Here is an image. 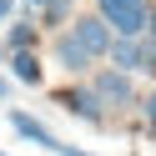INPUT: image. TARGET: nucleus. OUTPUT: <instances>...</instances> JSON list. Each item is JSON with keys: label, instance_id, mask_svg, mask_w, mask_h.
Instances as JSON below:
<instances>
[{"label": "nucleus", "instance_id": "10", "mask_svg": "<svg viewBox=\"0 0 156 156\" xmlns=\"http://www.w3.org/2000/svg\"><path fill=\"white\" fill-rule=\"evenodd\" d=\"M30 35H35V30H30V25L20 20V25H15L10 35H5V45H10V51H25V45H30Z\"/></svg>", "mask_w": 156, "mask_h": 156}, {"label": "nucleus", "instance_id": "2", "mask_svg": "<svg viewBox=\"0 0 156 156\" xmlns=\"http://www.w3.org/2000/svg\"><path fill=\"white\" fill-rule=\"evenodd\" d=\"M71 35H76V45H81L86 55H106L111 51V25H106L101 15H81V20L71 25Z\"/></svg>", "mask_w": 156, "mask_h": 156}, {"label": "nucleus", "instance_id": "9", "mask_svg": "<svg viewBox=\"0 0 156 156\" xmlns=\"http://www.w3.org/2000/svg\"><path fill=\"white\" fill-rule=\"evenodd\" d=\"M30 5H41V10H45V20H66V10H71V0H30Z\"/></svg>", "mask_w": 156, "mask_h": 156}, {"label": "nucleus", "instance_id": "1", "mask_svg": "<svg viewBox=\"0 0 156 156\" xmlns=\"http://www.w3.org/2000/svg\"><path fill=\"white\" fill-rule=\"evenodd\" d=\"M101 5V20L111 25L116 35H141L146 30V0H96Z\"/></svg>", "mask_w": 156, "mask_h": 156}, {"label": "nucleus", "instance_id": "12", "mask_svg": "<svg viewBox=\"0 0 156 156\" xmlns=\"http://www.w3.org/2000/svg\"><path fill=\"white\" fill-rule=\"evenodd\" d=\"M5 15H10V0H0V20H5Z\"/></svg>", "mask_w": 156, "mask_h": 156}, {"label": "nucleus", "instance_id": "6", "mask_svg": "<svg viewBox=\"0 0 156 156\" xmlns=\"http://www.w3.org/2000/svg\"><path fill=\"white\" fill-rule=\"evenodd\" d=\"M106 55H111V66H116V71H126V76H131V71H141V45H136L131 35H116Z\"/></svg>", "mask_w": 156, "mask_h": 156}, {"label": "nucleus", "instance_id": "13", "mask_svg": "<svg viewBox=\"0 0 156 156\" xmlns=\"http://www.w3.org/2000/svg\"><path fill=\"white\" fill-rule=\"evenodd\" d=\"M5 96H10V86H5V81H0V101H5Z\"/></svg>", "mask_w": 156, "mask_h": 156}, {"label": "nucleus", "instance_id": "4", "mask_svg": "<svg viewBox=\"0 0 156 156\" xmlns=\"http://www.w3.org/2000/svg\"><path fill=\"white\" fill-rule=\"evenodd\" d=\"M55 101H61L71 116H81L86 126H101V121H106V111H101V96H96V91H66V96H55Z\"/></svg>", "mask_w": 156, "mask_h": 156}, {"label": "nucleus", "instance_id": "3", "mask_svg": "<svg viewBox=\"0 0 156 156\" xmlns=\"http://www.w3.org/2000/svg\"><path fill=\"white\" fill-rule=\"evenodd\" d=\"M91 91L101 96V106H126V101H131V76H126V71H101Z\"/></svg>", "mask_w": 156, "mask_h": 156}, {"label": "nucleus", "instance_id": "7", "mask_svg": "<svg viewBox=\"0 0 156 156\" xmlns=\"http://www.w3.org/2000/svg\"><path fill=\"white\" fill-rule=\"evenodd\" d=\"M55 61H61L71 76H81L86 66H91V55H86L81 45H76V35H55Z\"/></svg>", "mask_w": 156, "mask_h": 156}, {"label": "nucleus", "instance_id": "8", "mask_svg": "<svg viewBox=\"0 0 156 156\" xmlns=\"http://www.w3.org/2000/svg\"><path fill=\"white\" fill-rule=\"evenodd\" d=\"M10 76L25 81V86H41V61L30 51H10Z\"/></svg>", "mask_w": 156, "mask_h": 156}, {"label": "nucleus", "instance_id": "5", "mask_svg": "<svg viewBox=\"0 0 156 156\" xmlns=\"http://www.w3.org/2000/svg\"><path fill=\"white\" fill-rule=\"evenodd\" d=\"M10 126H15V131L25 136V141H35L41 151H55V146H61V141H55V136L45 131L41 121H35V116H25V111H10Z\"/></svg>", "mask_w": 156, "mask_h": 156}, {"label": "nucleus", "instance_id": "11", "mask_svg": "<svg viewBox=\"0 0 156 156\" xmlns=\"http://www.w3.org/2000/svg\"><path fill=\"white\" fill-rule=\"evenodd\" d=\"M146 126L156 131V91H151V101H146Z\"/></svg>", "mask_w": 156, "mask_h": 156}]
</instances>
